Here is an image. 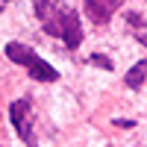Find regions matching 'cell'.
Returning a JSON list of instances; mask_svg holds the SVG:
<instances>
[{
  "instance_id": "6da1fadb",
  "label": "cell",
  "mask_w": 147,
  "mask_h": 147,
  "mask_svg": "<svg viewBox=\"0 0 147 147\" xmlns=\"http://www.w3.org/2000/svg\"><path fill=\"white\" fill-rule=\"evenodd\" d=\"M35 15H38L44 32L62 38L65 47H80L82 44V27L80 18L71 6H65L62 0H38L35 3Z\"/></svg>"
},
{
  "instance_id": "7a4b0ae2",
  "label": "cell",
  "mask_w": 147,
  "mask_h": 147,
  "mask_svg": "<svg viewBox=\"0 0 147 147\" xmlns=\"http://www.w3.org/2000/svg\"><path fill=\"white\" fill-rule=\"evenodd\" d=\"M6 56H9L15 65L27 68L30 77L38 80V82H56V80H59V71H56L53 65H47L35 50H30V47L21 44V41H9V44H6Z\"/></svg>"
},
{
  "instance_id": "277c9868",
  "label": "cell",
  "mask_w": 147,
  "mask_h": 147,
  "mask_svg": "<svg viewBox=\"0 0 147 147\" xmlns=\"http://www.w3.org/2000/svg\"><path fill=\"white\" fill-rule=\"evenodd\" d=\"M124 6V0H85V15H88V21L94 24H109L112 21V15Z\"/></svg>"
},
{
  "instance_id": "3957f363",
  "label": "cell",
  "mask_w": 147,
  "mask_h": 147,
  "mask_svg": "<svg viewBox=\"0 0 147 147\" xmlns=\"http://www.w3.org/2000/svg\"><path fill=\"white\" fill-rule=\"evenodd\" d=\"M9 118H12V124H15L18 129V136L27 141L30 147H35V136H32V106L30 100H15L9 106Z\"/></svg>"
},
{
  "instance_id": "5b68a950",
  "label": "cell",
  "mask_w": 147,
  "mask_h": 147,
  "mask_svg": "<svg viewBox=\"0 0 147 147\" xmlns=\"http://www.w3.org/2000/svg\"><path fill=\"white\" fill-rule=\"evenodd\" d=\"M144 80H147V59H141L136 68H129V71L124 74V82L129 85V88H141Z\"/></svg>"
},
{
  "instance_id": "8992f818",
  "label": "cell",
  "mask_w": 147,
  "mask_h": 147,
  "mask_svg": "<svg viewBox=\"0 0 147 147\" xmlns=\"http://www.w3.org/2000/svg\"><path fill=\"white\" fill-rule=\"evenodd\" d=\"M88 62H91V65H103L106 71H112V62H109V59H106V56H97V53H94V56L88 59Z\"/></svg>"
}]
</instances>
